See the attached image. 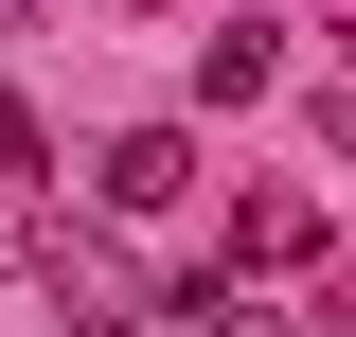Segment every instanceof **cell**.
<instances>
[{
  "instance_id": "cell-1",
  "label": "cell",
  "mask_w": 356,
  "mask_h": 337,
  "mask_svg": "<svg viewBox=\"0 0 356 337\" xmlns=\"http://www.w3.org/2000/svg\"><path fill=\"white\" fill-rule=\"evenodd\" d=\"M36 284L72 302V320H125V249H107V231H72V213L36 231Z\"/></svg>"
},
{
  "instance_id": "cell-2",
  "label": "cell",
  "mask_w": 356,
  "mask_h": 337,
  "mask_svg": "<svg viewBox=\"0 0 356 337\" xmlns=\"http://www.w3.org/2000/svg\"><path fill=\"white\" fill-rule=\"evenodd\" d=\"M196 89H214V107H267V89H285V18H214V36H196Z\"/></svg>"
},
{
  "instance_id": "cell-3",
  "label": "cell",
  "mask_w": 356,
  "mask_h": 337,
  "mask_svg": "<svg viewBox=\"0 0 356 337\" xmlns=\"http://www.w3.org/2000/svg\"><path fill=\"white\" fill-rule=\"evenodd\" d=\"M178 196H196V142H178V125H125V142H107V213H178Z\"/></svg>"
},
{
  "instance_id": "cell-4",
  "label": "cell",
  "mask_w": 356,
  "mask_h": 337,
  "mask_svg": "<svg viewBox=\"0 0 356 337\" xmlns=\"http://www.w3.org/2000/svg\"><path fill=\"white\" fill-rule=\"evenodd\" d=\"M232 249H250V266H321V196H250Z\"/></svg>"
},
{
  "instance_id": "cell-5",
  "label": "cell",
  "mask_w": 356,
  "mask_h": 337,
  "mask_svg": "<svg viewBox=\"0 0 356 337\" xmlns=\"http://www.w3.org/2000/svg\"><path fill=\"white\" fill-rule=\"evenodd\" d=\"M0 160H18V178H36V160H54V142H36V125H18V107H0Z\"/></svg>"
},
{
  "instance_id": "cell-6",
  "label": "cell",
  "mask_w": 356,
  "mask_h": 337,
  "mask_svg": "<svg viewBox=\"0 0 356 337\" xmlns=\"http://www.w3.org/2000/svg\"><path fill=\"white\" fill-rule=\"evenodd\" d=\"M18 18H36V0H0V36H18Z\"/></svg>"
}]
</instances>
